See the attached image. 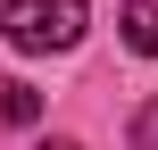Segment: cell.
Here are the masks:
<instances>
[{
    "mask_svg": "<svg viewBox=\"0 0 158 150\" xmlns=\"http://www.w3.org/2000/svg\"><path fill=\"white\" fill-rule=\"evenodd\" d=\"M133 150H158V100H142V117H133Z\"/></svg>",
    "mask_w": 158,
    "mask_h": 150,
    "instance_id": "obj_4",
    "label": "cell"
},
{
    "mask_svg": "<svg viewBox=\"0 0 158 150\" xmlns=\"http://www.w3.org/2000/svg\"><path fill=\"white\" fill-rule=\"evenodd\" d=\"M117 25H125V50L158 58V0H125V8H117Z\"/></svg>",
    "mask_w": 158,
    "mask_h": 150,
    "instance_id": "obj_2",
    "label": "cell"
},
{
    "mask_svg": "<svg viewBox=\"0 0 158 150\" xmlns=\"http://www.w3.org/2000/svg\"><path fill=\"white\" fill-rule=\"evenodd\" d=\"M83 25H92V0H0V42L25 50V58L75 50Z\"/></svg>",
    "mask_w": 158,
    "mask_h": 150,
    "instance_id": "obj_1",
    "label": "cell"
},
{
    "mask_svg": "<svg viewBox=\"0 0 158 150\" xmlns=\"http://www.w3.org/2000/svg\"><path fill=\"white\" fill-rule=\"evenodd\" d=\"M42 117V92L33 84H0V125H33Z\"/></svg>",
    "mask_w": 158,
    "mask_h": 150,
    "instance_id": "obj_3",
    "label": "cell"
},
{
    "mask_svg": "<svg viewBox=\"0 0 158 150\" xmlns=\"http://www.w3.org/2000/svg\"><path fill=\"white\" fill-rule=\"evenodd\" d=\"M42 150H75V142H42Z\"/></svg>",
    "mask_w": 158,
    "mask_h": 150,
    "instance_id": "obj_5",
    "label": "cell"
}]
</instances>
